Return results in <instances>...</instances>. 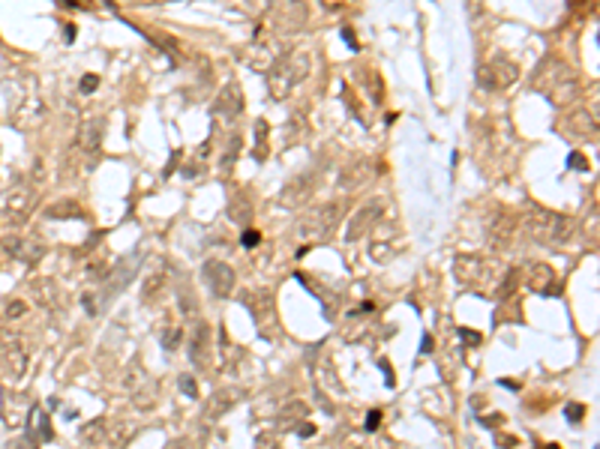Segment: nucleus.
<instances>
[{
  "instance_id": "nucleus-1",
  "label": "nucleus",
  "mask_w": 600,
  "mask_h": 449,
  "mask_svg": "<svg viewBox=\"0 0 600 449\" xmlns=\"http://www.w3.org/2000/svg\"><path fill=\"white\" fill-rule=\"evenodd\" d=\"M306 72H309V57L303 54V51H291L285 60H279L273 72H270V93L276 96V99H285L291 87L306 78Z\"/></svg>"
},
{
  "instance_id": "nucleus-2",
  "label": "nucleus",
  "mask_w": 600,
  "mask_h": 449,
  "mask_svg": "<svg viewBox=\"0 0 600 449\" xmlns=\"http://www.w3.org/2000/svg\"><path fill=\"white\" fill-rule=\"evenodd\" d=\"M27 362H30V354L24 347L21 338H6L0 344V375L3 381H21L24 371H27Z\"/></svg>"
},
{
  "instance_id": "nucleus-3",
  "label": "nucleus",
  "mask_w": 600,
  "mask_h": 449,
  "mask_svg": "<svg viewBox=\"0 0 600 449\" xmlns=\"http://www.w3.org/2000/svg\"><path fill=\"white\" fill-rule=\"evenodd\" d=\"M528 231L534 240H540V243H558L564 234H567V219H561V216H555L549 210H543V213H534L528 222Z\"/></svg>"
},
{
  "instance_id": "nucleus-4",
  "label": "nucleus",
  "mask_w": 600,
  "mask_h": 449,
  "mask_svg": "<svg viewBox=\"0 0 600 449\" xmlns=\"http://www.w3.org/2000/svg\"><path fill=\"white\" fill-rule=\"evenodd\" d=\"M273 24L282 33H294L306 24V0H276L273 3Z\"/></svg>"
},
{
  "instance_id": "nucleus-5",
  "label": "nucleus",
  "mask_w": 600,
  "mask_h": 449,
  "mask_svg": "<svg viewBox=\"0 0 600 449\" xmlns=\"http://www.w3.org/2000/svg\"><path fill=\"white\" fill-rule=\"evenodd\" d=\"M204 279H207V288L213 296H228L234 288V269L225 261H207L204 264Z\"/></svg>"
},
{
  "instance_id": "nucleus-6",
  "label": "nucleus",
  "mask_w": 600,
  "mask_h": 449,
  "mask_svg": "<svg viewBox=\"0 0 600 449\" xmlns=\"http://www.w3.org/2000/svg\"><path fill=\"white\" fill-rule=\"evenodd\" d=\"M510 81H516V66L507 60H492L480 69V84L486 90H501L507 87Z\"/></svg>"
},
{
  "instance_id": "nucleus-7",
  "label": "nucleus",
  "mask_w": 600,
  "mask_h": 449,
  "mask_svg": "<svg viewBox=\"0 0 600 449\" xmlns=\"http://www.w3.org/2000/svg\"><path fill=\"white\" fill-rule=\"evenodd\" d=\"M339 219V207L336 204H327V207H318L306 222H303V234H315V237H327L333 231V224Z\"/></svg>"
},
{
  "instance_id": "nucleus-8",
  "label": "nucleus",
  "mask_w": 600,
  "mask_h": 449,
  "mask_svg": "<svg viewBox=\"0 0 600 449\" xmlns=\"http://www.w3.org/2000/svg\"><path fill=\"white\" fill-rule=\"evenodd\" d=\"M30 210H33V192H30V189H15V192L6 198V216H9L12 222H21Z\"/></svg>"
},
{
  "instance_id": "nucleus-9",
  "label": "nucleus",
  "mask_w": 600,
  "mask_h": 449,
  "mask_svg": "<svg viewBox=\"0 0 600 449\" xmlns=\"http://www.w3.org/2000/svg\"><path fill=\"white\" fill-rule=\"evenodd\" d=\"M378 213H381V204H366V207H363V210H360V213H357V216L348 222L351 228L345 231V237H348V240H357V237H363V231H366V228L372 224V219H375Z\"/></svg>"
},
{
  "instance_id": "nucleus-10",
  "label": "nucleus",
  "mask_w": 600,
  "mask_h": 449,
  "mask_svg": "<svg viewBox=\"0 0 600 449\" xmlns=\"http://www.w3.org/2000/svg\"><path fill=\"white\" fill-rule=\"evenodd\" d=\"M3 252L12 255V258H21V261H36L42 255V246L39 243H24L18 237H9V240H3Z\"/></svg>"
},
{
  "instance_id": "nucleus-11",
  "label": "nucleus",
  "mask_w": 600,
  "mask_h": 449,
  "mask_svg": "<svg viewBox=\"0 0 600 449\" xmlns=\"http://www.w3.org/2000/svg\"><path fill=\"white\" fill-rule=\"evenodd\" d=\"M246 63H249L252 69H258V72H267V69L276 66V57H273V51H270L267 45H258V48H252V54H249Z\"/></svg>"
},
{
  "instance_id": "nucleus-12",
  "label": "nucleus",
  "mask_w": 600,
  "mask_h": 449,
  "mask_svg": "<svg viewBox=\"0 0 600 449\" xmlns=\"http://www.w3.org/2000/svg\"><path fill=\"white\" fill-rule=\"evenodd\" d=\"M306 195H309V186L300 183V180H291V183L282 189V204H285V207H294V204H300V198H306Z\"/></svg>"
},
{
  "instance_id": "nucleus-13",
  "label": "nucleus",
  "mask_w": 600,
  "mask_h": 449,
  "mask_svg": "<svg viewBox=\"0 0 600 449\" xmlns=\"http://www.w3.org/2000/svg\"><path fill=\"white\" fill-rule=\"evenodd\" d=\"M240 105H243V99H240V87H237V84H231V99L225 96V90H222V96H219V111L228 114V117H237V114H240Z\"/></svg>"
},
{
  "instance_id": "nucleus-14",
  "label": "nucleus",
  "mask_w": 600,
  "mask_h": 449,
  "mask_svg": "<svg viewBox=\"0 0 600 449\" xmlns=\"http://www.w3.org/2000/svg\"><path fill=\"white\" fill-rule=\"evenodd\" d=\"M102 123L105 120H93L84 126V132H81V144L87 147V150H96L99 147V138H102Z\"/></svg>"
},
{
  "instance_id": "nucleus-15",
  "label": "nucleus",
  "mask_w": 600,
  "mask_h": 449,
  "mask_svg": "<svg viewBox=\"0 0 600 449\" xmlns=\"http://www.w3.org/2000/svg\"><path fill=\"white\" fill-rule=\"evenodd\" d=\"M552 279H555V272L549 267H534L531 269V288H534V291H549Z\"/></svg>"
},
{
  "instance_id": "nucleus-16",
  "label": "nucleus",
  "mask_w": 600,
  "mask_h": 449,
  "mask_svg": "<svg viewBox=\"0 0 600 449\" xmlns=\"http://www.w3.org/2000/svg\"><path fill=\"white\" fill-rule=\"evenodd\" d=\"M228 219H234V222H249L252 219V207L243 201V198H237V201H231V207H228Z\"/></svg>"
},
{
  "instance_id": "nucleus-17",
  "label": "nucleus",
  "mask_w": 600,
  "mask_h": 449,
  "mask_svg": "<svg viewBox=\"0 0 600 449\" xmlns=\"http://www.w3.org/2000/svg\"><path fill=\"white\" fill-rule=\"evenodd\" d=\"M48 216H60V219H66V216H81V207H78L75 201L54 204V207H48Z\"/></svg>"
},
{
  "instance_id": "nucleus-18",
  "label": "nucleus",
  "mask_w": 600,
  "mask_h": 449,
  "mask_svg": "<svg viewBox=\"0 0 600 449\" xmlns=\"http://www.w3.org/2000/svg\"><path fill=\"white\" fill-rule=\"evenodd\" d=\"M180 336H183V333H180V327L165 330V333H162V347H165V351H174V347L180 344Z\"/></svg>"
},
{
  "instance_id": "nucleus-19",
  "label": "nucleus",
  "mask_w": 600,
  "mask_h": 449,
  "mask_svg": "<svg viewBox=\"0 0 600 449\" xmlns=\"http://www.w3.org/2000/svg\"><path fill=\"white\" fill-rule=\"evenodd\" d=\"M564 413H567V419L570 422H579L582 416H585V404H579V402H570L567 407H564Z\"/></svg>"
},
{
  "instance_id": "nucleus-20",
  "label": "nucleus",
  "mask_w": 600,
  "mask_h": 449,
  "mask_svg": "<svg viewBox=\"0 0 600 449\" xmlns=\"http://www.w3.org/2000/svg\"><path fill=\"white\" fill-rule=\"evenodd\" d=\"M258 240H261V234H258V231H243V237H240V243H243V248H252V246H258Z\"/></svg>"
},
{
  "instance_id": "nucleus-21",
  "label": "nucleus",
  "mask_w": 600,
  "mask_h": 449,
  "mask_svg": "<svg viewBox=\"0 0 600 449\" xmlns=\"http://www.w3.org/2000/svg\"><path fill=\"white\" fill-rule=\"evenodd\" d=\"M180 386H183V392L189 395V398H195V395H198V386H195V381H192L189 375H183V378H180Z\"/></svg>"
},
{
  "instance_id": "nucleus-22",
  "label": "nucleus",
  "mask_w": 600,
  "mask_h": 449,
  "mask_svg": "<svg viewBox=\"0 0 600 449\" xmlns=\"http://www.w3.org/2000/svg\"><path fill=\"white\" fill-rule=\"evenodd\" d=\"M378 426H381V410H370L366 413V431H375Z\"/></svg>"
},
{
  "instance_id": "nucleus-23",
  "label": "nucleus",
  "mask_w": 600,
  "mask_h": 449,
  "mask_svg": "<svg viewBox=\"0 0 600 449\" xmlns=\"http://www.w3.org/2000/svg\"><path fill=\"white\" fill-rule=\"evenodd\" d=\"M96 87H99V78H96V75H84V78H81V90H84V93H93Z\"/></svg>"
},
{
  "instance_id": "nucleus-24",
  "label": "nucleus",
  "mask_w": 600,
  "mask_h": 449,
  "mask_svg": "<svg viewBox=\"0 0 600 449\" xmlns=\"http://www.w3.org/2000/svg\"><path fill=\"white\" fill-rule=\"evenodd\" d=\"M459 336L471 344H480V333H474V330H459Z\"/></svg>"
},
{
  "instance_id": "nucleus-25",
  "label": "nucleus",
  "mask_w": 600,
  "mask_h": 449,
  "mask_svg": "<svg viewBox=\"0 0 600 449\" xmlns=\"http://www.w3.org/2000/svg\"><path fill=\"white\" fill-rule=\"evenodd\" d=\"M570 168H582V171H588V162L579 156V153H573V156H570Z\"/></svg>"
},
{
  "instance_id": "nucleus-26",
  "label": "nucleus",
  "mask_w": 600,
  "mask_h": 449,
  "mask_svg": "<svg viewBox=\"0 0 600 449\" xmlns=\"http://www.w3.org/2000/svg\"><path fill=\"white\" fill-rule=\"evenodd\" d=\"M297 434L300 437H312V434H315V426H312V422H303V426H297Z\"/></svg>"
},
{
  "instance_id": "nucleus-27",
  "label": "nucleus",
  "mask_w": 600,
  "mask_h": 449,
  "mask_svg": "<svg viewBox=\"0 0 600 449\" xmlns=\"http://www.w3.org/2000/svg\"><path fill=\"white\" fill-rule=\"evenodd\" d=\"M6 314H9V317H18V314H24V303H12V306L6 309Z\"/></svg>"
},
{
  "instance_id": "nucleus-28",
  "label": "nucleus",
  "mask_w": 600,
  "mask_h": 449,
  "mask_svg": "<svg viewBox=\"0 0 600 449\" xmlns=\"http://www.w3.org/2000/svg\"><path fill=\"white\" fill-rule=\"evenodd\" d=\"M420 354H432V336H429V333L423 336V344H420Z\"/></svg>"
},
{
  "instance_id": "nucleus-29",
  "label": "nucleus",
  "mask_w": 600,
  "mask_h": 449,
  "mask_svg": "<svg viewBox=\"0 0 600 449\" xmlns=\"http://www.w3.org/2000/svg\"><path fill=\"white\" fill-rule=\"evenodd\" d=\"M342 36H345V42L351 45L354 51H357V39H354V33H351V30H342Z\"/></svg>"
},
{
  "instance_id": "nucleus-30",
  "label": "nucleus",
  "mask_w": 600,
  "mask_h": 449,
  "mask_svg": "<svg viewBox=\"0 0 600 449\" xmlns=\"http://www.w3.org/2000/svg\"><path fill=\"white\" fill-rule=\"evenodd\" d=\"M498 383H501V386H507V389H519V383L507 381V378H501V381H498Z\"/></svg>"
},
{
  "instance_id": "nucleus-31",
  "label": "nucleus",
  "mask_w": 600,
  "mask_h": 449,
  "mask_svg": "<svg viewBox=\"0 0 600 449\" xmlns=\"http://www.w3.org/2000/svg\"><path fill=\"white\" fill-rule=\"evenodd\" d=\"M537 449H540V446H537ZM543 449H558V446H555V443H549V446H543Z\"/></svg>"
},
{
  "instance_id": "nucleus-32",
  "label": "nucleus",
  "mask_w": 600,
  "mask_h": 449,
  "mask_svg": "<svg viewBox=\"0 0 600 449\" xmlns=\"http://www.w3.org/2000/svg\"><path fill=\"white\" fill-rule=\"evenodd\" d=\"M594 449H597V446H594Z\"/></svg>"
}]
</instances>
